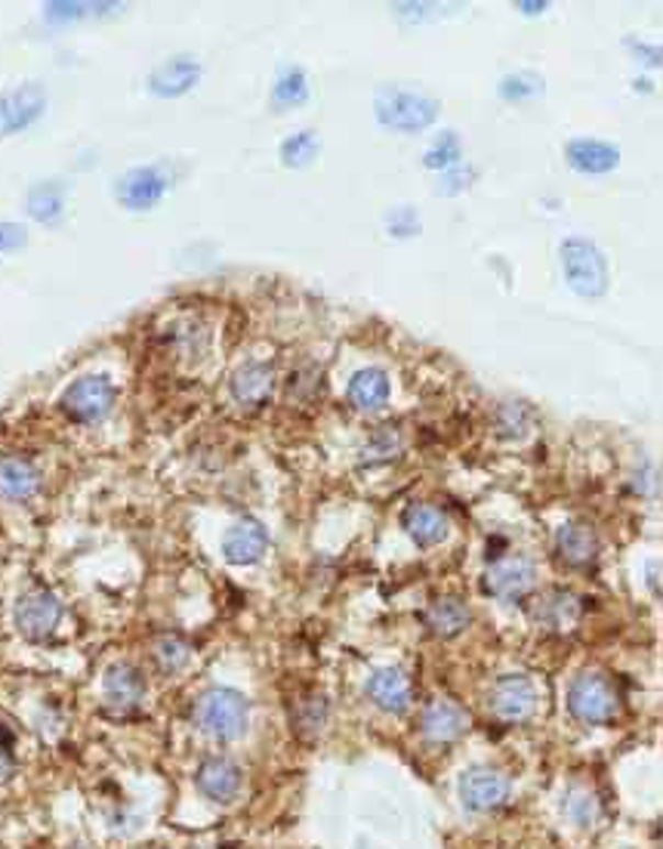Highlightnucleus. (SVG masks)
<instances>
[{"instance_id": "nucleus-3", "label": "nucleus", "mask_w": 663, "mask_h": 849, "mask_svg": "<svg viewBox=\"0 0 663 849\" xmlns=\"http://www.w3.org/2000/svg\"><path fill=\"white\" fill-rule=\"evenodd\" d=\"M562 262H565V278L568 284L583 297H599L605 291V281H608V272H605V260L602 254L593 245L586 242H568L562 247Z\"/></svg>"}, {"instance_id": "nucleus-8", "label": "nucleus", "mask_w": 663, "mask_h": 849, "mask_svg": "<svg viewBox=\"0 0 663 849\" xmlns=\"http://www.w3.org/2000/svg\"><path fill=\"white\" fill-rule=\"evenodd\" d=\"M535 566L525 559V556H506V559H497L485 574V588L487 593H494L497 600H521L528 590L535 588Z\"/></svg>"}, {"instance_id": "nucleus-19", "label": "nucleus", "mask_w": 663, "mask_h": 849, "mask_svg": "<svg viewBox=\"0 0 663 849\" xmlns=\"http://www.w3.org/2000/svg\"><path fill=\"white\" fill-rule=\"evenodd\" d=\"M37 485H41V479H37V470H34L29 460H0V494H3V498H10V501H25V498H32L34 491H37Z\"/></svg>"}, {"instance_id": "nucleus-1", "label": "nucleus", "mask_w": 663, "mask_h": 849, "mask_svg": "<svg viewBox=\"0 0 663 849\" xmlns=\"http://www.w3.org/2000/svg\"><path fill=\"white\" fill-rule=\"evenodd\" d=\"M250 719L247 699L235 689H207L194 704V723L201 733H207L216 741H235L241 738Z\"/></svg>"}, {"instance_id": "nucleus-7", "label": "nucleus", "mask_w": 663, "mask_h": 849, "mask_svg": "<svg viewBox=\"0 0 663 849\" xmlns=\"http://www.w3.org/2000/svg\"><path fill=\"white\" fill-rule=\"evenodd\" d=\"M460 797L472 813H494L509 801V779L494 767H472L460 779Z\"/></svg>"}, {"instance_id": "nucleus-27", "label": "nucleus", "mask_w": 663, "mask_h": 849, "mask_svg": "<svg viewBox=\"0 0 663 849\" xmlns=\"http://www.w3.org/2000/svg\"><path fill=\"white\" fill-rule=\"evenodd\" d=\"M565 813L574 825L593 828V825L599 822V801H596V794L586 791V787H571L565 797Z\"/></svg>"}, {"instance_id": "nucleus-22", "label": "nucleus", "mask_w": 663, "mask_h": 849, "mask_svg": "<svg viewBox=\"0 0 663 849\" xmlns=\"http://www.w3.org/2000/svg\"><path fill=\"white\" fill-rule=\"evenodd\" d=\"M386 399L389 380L380 368H364V371H358V375L352 377V383H349V402H352L356 409H383Z\"/></svg>"}, {"instance_id": "nucleus-21", "label": "nucleus", "mask_w": 663, "mask_h": 849, "mask_svg": "<svg viewBox=\"0 0 663 849\" xmlns=\"http://www.w3.org/2000/svg\"><path fill=\"white\" fill-rule=\"evenodd\" d=\"M426 627L436 634V637L451 639L457 634H463L467 627H470V608L460 603V600H438V603L429 605V612H426Z\"/></svg>"}, {"instance_id": "nucleus-23", "label": "nucleus", "mask_w": 663, "mask_h": 849, "mask_svg": "<svg viewBox=\"0 0 663 849\" xmlns=\"http://www.w3.org/2000/svg\"><path fill=\"white\" fill-rule=\"evenodd\" d=\"M198 81V66L189 63V59H173V63H164L151 78H148V87L161 97H179L186 93L192 83Z\"/></svg>"}, {"instance_id": "nucleus-18", "label": "nucleus", "mask_w": 663, "mask_h": 849, "mask_svg": "<svg viewBox=\"0 0 663 849\" xmlns=\"http://www.w3.org/2000/svg\"><path fill=\"white\" fill-rule=\"evenodd\" d=\"M405 532L414 538V544L420 547H436L448 538V520L438 513L436 506L414 504L407 506L405 513Z\"/></svg>"}, {"instance_id": "nucleus-15", "label": "nucleus", "mask_w": 663, "mask_h": 849, "mask_svg": "<svg viewBox=\"0 0 663 849\" xmlns=\"http://www.w3.org/2000/svg\"><path fill=\"white\" fill-rule=\"evenodd\" d=\"M102 692H105V702L114 711H133L136 704L143 702L146 695V680L143 673L130 664H114L105 673V683H102Z\"/></svg>"}, {"instance_id": "nucleus-9", "label": "nucleus", "mask_w": 663, "mask_h": 849, "mask_svg": "<svg viewBox=\"0 0 663 849\" xmlns=\"http://www.w3.org/2000/svg\"><path fill=\"white\" fill-rule=\"evenodd\" d=\"M470 729V714L451 699H438L423 707L420 733L432 745H451Z\"/></svg>"}, {"instance_id": "nucleus-30", "label": "nucleus", "mask_w": 663, "mask_h": 849, "mask_svg": "<svg viewBox=\"0 0 663 849\" xmlns=\"http://www.w3.org/2000/svg\"><path fill=\"white\" fill-rule=\"evenodd\" d=\"M315 155V136L312 133H296L281 146V158L288 164H306Z\"/></svg>"}, {"instance_id": "nucleus-10", "label": "nucleus", "mask_w": 663, "mask_h": 849, "mask_svg": "<svg viewBox=\"0 0 663 849\" xmlns=\"http://www.w3.org/2000/svg\"><path fill=\"white\" fill-rule=\"evenodd\" d=\"M198 787L213 803H232L241 791V769L228 757H207L198 769Z\"/></svg>"}, {"instance_id": "nucleus-14", "label": "nucleus", "mask_w": 663, "mask_h": 849, "mask_svg": "<svg viewBox=\"0 0 663 849\" xmlns=\"http://www.w3.org/2000/svg\"><path fill=\"white\" fill-rule=\"evenodd\" d=\"M364 689H368V699L386 714H405L411 707V683L402 670H377Z\"/></svg>"}, {"instance_id": "nucleus-31", "label": "nucleus", "mask_w": 663, "mask_h": 849, "mask_svg": "<svg viewBox=\"0 0 663 849\" xmlns=\"http://www.w3.org/2000/svg\"><path fill=\"white\" fill-rule=\"evenodd\" d=\"M16 772V753H13V738L7 729H0V784L10 782Z\"/></svg>"}, {"instance_id": "nucleus-24", "label": "nucleus", "mask_w": 663, "mask_h": 849, "mask_svg": "<svg viewBox=\"0 0 663 849\" xmlns=\"http://www.w3.org/2000/svg\"><path fill=\"white\" fill-rule=\"evenodd\" d=\"M535 615L552 630H571L574 621L581 618V605L571 593H550L543 603L537 605Z\"/></svg>"}, {"instance_id": "nucleus-25", "label": "nucleus", "mask_w": 663, "mask_h": 849, "mask_svg": "<svg viewBox=\"0 0 663 849\" xmlns=\"http://www.w3.org/2000/svg\"><path fill=\"white\" fill-rule=\"evenodd\" d=\"M568 158L574 167H581L586 174H602V170H611L617 164V152L605 143H589V139H581V143H571L568 146Z\"/></svg>"}, {"instance_id": "nucleus-26", "label": "nucleus", "mask_w": 663, "mask_h": 849, "mask_svg": "<svg viewBox=\"0 0 663 849\" xmlns=\"http://www.w3.org/2000/svg\"><path fill=\"white\" fill-rule=\"evenodd\" d=\"M29 213L41 223H53L63 213V189L56 182H41L29 192Z\"/></svg>"}, {"instance_id": "nucleus-29", "label": "nucleus", "mask_w": 663, "mask_h": 849, "mask_svg": "<svg viewBox=\"0 0 663 849\" xmlns=\"http://www.w3.org/2000/svg\"><path fill=\"white\" fill-rule=\"evenodd\" d=\"M155 658H158L161 670H167V673H177V670L186 668V661H189V646H186L182 639L167 637L158 643V652H155Z\"/></svg>"}, {"instance_id": "nucleus-4", "label": "nucleus", "mask_w": 663, "mask_h": 849, "mask_svg": "<svg viewBox=\"0 0 663 849\" xmlns=\"http://www.w3.org/2000/svg\"><path fill=\"white\" fill-rule=\"evenodd\" d=\"M112 405L114 387L109 383V377H81L63 395V411L81 424H93L99 417H105Z\"/></svg>"}, {"instance_id": "nucleus-13", "label": "nucleus", "mask_w": 663, "mask_h": 849, "mask_svg": "<svg viewBox=\"0 0 663 849\" xmlns=\"http://www.w3.org/2000/svg\"><path fill=\"white\" fill-rule=\"evenodd\" d=\"M164 189H167V180L155 167H139V170H130L127 177L117 186V198L127 204L130 211H146V208H155L161 201Z\"/></svg>"}, {"instance_id": "nucleus-6", "label": "nucleus", "mask_w": 663, "mask_h": 849, "mask_svg": "<svg viewBox=\"0 0 663 849\" xmlns=\"http://www.w3.org/2000/svg\"><path fill=\"white\" fill-rule=\"evenodd\" d=\"M537 692L531 686L528 677L521 673H509V677H501L494 689H491V714L513 726V723H525V719L535 714Z\"/></svg>"}, {"instance_id": "nucleus-20", "label": "nucleus", "mask_w": 663, "mask_h": 849, "mask_svg": "<svg viewBox=\"0 0 663 849\" xmlns=\"http://www.w3.org/2000/svg\"><path fill=\"white\" fill-rule=\"evenodd\" d=\"M559 554L568 566H589L599 554V538L593 528L571 523L559 532Z\"/></svg>"}, {"instance_id": "nucleus-12", "label": "nucleus", "mask_w": 663, "mask_h": 849, "mask_svg": "<svg viewBox=\"0 0 663 849\" xmlns=\"http://www.w3.org/2000/svg\"><path fill=\"white\" fill-rule=\"evenodd\" d=\"M44 112V93L37 87H19L0 97V136L29 127Z\"/></svg>"}, {"instance_id": "nucleus-11", "label": "nucleus", "mask_w": 663, "mask_h": 849, "mask_svg": "<svg viewBox=\"0 0 663 849\" xmlns=\"http://www.w3.org/2000/svg\"><path fill=\"white\" fill-rule=\"evenodd\" d=\"M266 547H269V535H266V528L254 520H241V523H235L226 532V538H223V554L232 566H250V562H257L266 554Z\"/></svg>"}, {"instance_id": "nucleus-16", "label": "nucleus", "mask_w": 663, "mask_h": 849, "mask_svg": "<svg viewBox=\"0 0 663 849\" xmlns=\"http://www.w3.org/2000/svg\"><path fill=\"white\" fill-rule=\"evenodd\" d=\"M380 115L386 124L398 131H417L426 127L436 118V105L420 97H407V93H392L389 102H380Z\"/></svg>"}, {"instance_id": "nucleus-2", "label": "nucleus", "mask_w": 663, "mask_h": 849, "mask_svg": "<svg viewBox=\"0 0 663 849\" xmlns=\"http://www.w3.org/2000/svg\"><path fill=\"white\" fill-rule=\"evenodd\" d=\"M568 711L586 726H605L620 714L617 686L605 673L586 670L581 677H574V683L568 689Z\"/></svg>"}, {"instance_id": "nucleus-5", "label": "nucleus", "mask_w": 663, "mask_h": 849, "mask_svg": "<svg viewBox=\"0 0 663 849\" xmlns=\"http://www.w3.org/2000/svg\"><path fill=\"white\" fill-rule=\"evenodd\" d=\"M63 621V603L44 588L29 590L16 603V627L25 639H47Z\"/></svg>"}, {"instance_id": "nucleus-17", "label": "nucleus", "mask_w": 663, "mask_h": 849, "mask_svg": "<svg viewBox=\"0 0 663 849\" xmlns=\"http://www.w3.org/2000/svg\"><path fill=\"white\" fill-rule=\"evenodd\" d=\"M272 392V368L262 361H250L244 365L238 375L232 377V395L238 405H262Z\"/></svg>"}, {"instance_id": "nucleus-32", "label": "nucleus", "mask_w": 663, "mask_h": 849, "mask_svg": "<svg viewBox=\"0 0 663 849\" xmlns=\"http://www.w3.org/2000/svg\"><path fill=\"white\" fill-rule=\"evenodd\" d=\"M25 242V232L13 223H0V250H13Z\"/></svg>"}, {"instance_id": "nucleus-28", "label": "nucleus", "mask_w": 663, "mask_h": 849, "mask_svg": "<svg viewBox=\"0 0 663 849\" xmlns=\"http://www.w3.org/2000/svg\"><path fill=\"white\" fill-rule=\"evenodd\" d=\"M272 99H276L278 109H291L296 102H303V99H306V78H303V71H300V68H288V71L281 75V81L276 83Z\"/></svg>"}]
</instances>
